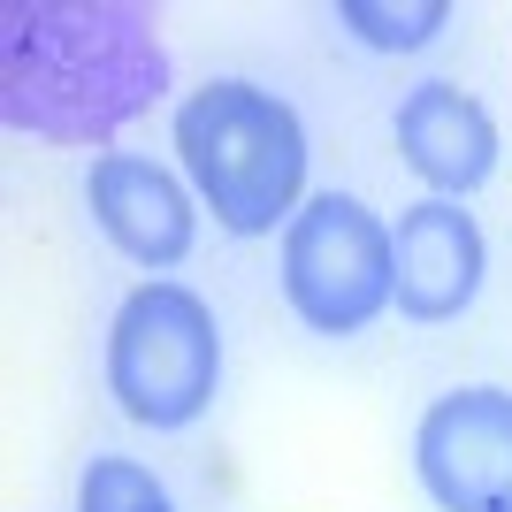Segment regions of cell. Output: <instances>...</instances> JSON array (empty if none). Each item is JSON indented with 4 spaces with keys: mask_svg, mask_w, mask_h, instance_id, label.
I'll return each instance as SVG.
<instances>
[{
    "mask_svg": "<svg viewBox=\"0 0 512 512\" xmlns=\"http://www.w3.org/2000/svg\"><path fill=\"white\" fill-rule=\"evenodd\" d=\"M169 92V46L138 0H8L0 115L46 146H107Z\"/></svg>",
    "mask_w": 512,
    "mask_h": 512,
    "instance_id": "6da1fadb",
    "label": "cell"
},
{
    "mask_svg": "<svg viewBox=\"0 0 512 512\" xmlns=\"http://www.w3.org/2000/svg\"><path fill=\"white\" fill-rule=\"evenodd\" d=\"M176 153L230 237H268L276 222L291 230L306 192V123L291 100L245 77H214L176 107Z\"/></svg>",
    "mask_w": 512,
    "mask_h": 512,
    "instance_id": "7a4b0ae2",
    "label": "cell"
},
{
    "mask_svg": "<svg viewBox=\"0 0 512 512\" xmlns=\"http://www.w3.org/2000/svg\"><path fill=\"white\" fill-rule=\"evenodd\" d=\"M222 383V329L184 283H138L107 329V390L138 428H192Z\"/></svg>",
    "mask_w": 512,
    "mask_h": 512,
    "instance_id": "3957f363",
    "label": "cell"
},
{
    "mask_svg": "<svg viewBox=\"0 0 512 512\" xmlns=\"http://www.w3.org/2000/svg\"><path fill=\"white\" fill-rule=\"evenodd\" d=\"M283 299L314 337H360L398 299L390 230L352 192H314L283 230Z\"/></svg>",
    "mask_w": 512,
    "mask_h": 512,
    "instance_id": "277c9868",
    "label": "cell"
},
{
    "mask_svg": "<svg viewBox=\"0 0 512 512\" xmlns=\"http://www.w3.org/2000/svg\"><path fill=\"white\" fill-rule=\"evenodd\" d=\"M413 467L444 512H512V390H444L413 428Z\"/></svg>",
    "mask_w": 512,
    "mask_h": 512,
    "instance_id": "5b68a950",
    "label": "cell"
},
{
    "mask_svg": "<svg viewBox=\"0 0 512 512\" xmlns=\"http://www.w3.org/2000/svg\"><path fill=\"white\" fill-rule=\"evenodd\" d=\"M390 268H398V314L406 321H459L490 276V245L459 199H421L390 230Z\"/></svg>",
    "mask_w": 512,
    "mask_h": 512,
    "instance_id": "8992f818",
    "label": "cell"
},
{
    "mask_svg": "<svg viewBox=\"0 0 512 512\" xmlns=\"http://www.w3.org/2000/svg\"><path fill=\"white\" fill-rule=\"evenodd\" d=\"M85 207L100 222V237L138 268H176L199 237L192 192L176 184L161 161H138V153H100L85 169Z\"/></svg>",
    "mask_w": 512,
    "mask_h": 512,
    "instance_id": "52a82bcc",
    "label": "cell"
},
{
    "mask_svg": "<svg viewBox=\"0 0 512 512\" xmlns=\"http://www.w3.org/2000/svg\"><path fill=\"white\" fill-rule=\"evenodd\" d=\"M398 153L436 199H467L497 169V123L482 115L474 92L428 77V85H413L398 100Z\"/></svg>",
    "mask_w": 512,
    "mask_h": 512,
    "instance_id": "ba28073f",
    "label": "cell"
},
{
    "mask_svg": "<svg viewBox=\"0 0 512 512\" xmlns=\"http://www.w3.org/2000/svg\"><path fill=\"white\" fill-rule=\"evenodd\" d=\"M337 23H344V31H360L375 54H413V46H428L451 23V8H444V0H398V8H383V0H344Z\"/></svg>",
    "mask_w": 512,
    "mask_h": 512,
    "instance_id": "9c48e42d",
    "label": "cell"
},
{
    "mask_svg": "<svg viewBox=\"0 0 512 512\" xmlns=\"http://www.w3.org/2000/svg\"><path fill=\"white\" fill-rule=\"evenodd\" d=\"M161 505H169V490L138 459H92L77 482V512H161Z\"/></svg>",
    "mask_w": 512,
    "mask_h": 512,
    "instance_id": "30bf717a",
    "label": "cell"
},
{
    "mask_svg": "<svg viewBox=\"0 0 512 512\" xmlns=\"http://www.w3.org/2000/svg\"><path fill=\"white\" fill-rule=\"evenodd\" d=\"M161 512H176V505H161Z\"/></svg>",
    "mask_w": 512,
    "mask_h": 512,
    "instance_id": "8fae6325",
    "label": "cell"
}]
</instances>
